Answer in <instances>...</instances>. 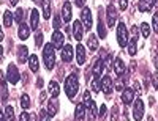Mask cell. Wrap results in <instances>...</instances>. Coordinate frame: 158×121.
Wrapping results in <instances>:
<instances>
[{"label":"cell","instance_id":"cell-1","mask_svg":"<svg viewBox=\"0 0 158 121\" xmlns=\"http://www.w3.org/2000/svg\"><path fill=\"white\" fill-rule=\"evenodd\" d=\"M77 90H79V79L77 74H70L65 80V93H67L68 98H74L77 95Z\"/></svg>","mask_w":158,"mask_h":121},{"label":"cell","instance_id":"cell-2","mask_svg":"<svg viewBox=\"0 0 158 121\" xmlns=\"http://www.w3.org/2000/svg\"><path fill=\"white\" fill-rule=\"evenodd\" d=\"M43 60H44V64L49 71L54 69V66H56V49L51 43L46 44L44 49H43Z\"/></svg>","mask_w":158,"mask_h":121},{"label":"cell","instance_id":"cell-3","mask_svg":"<svg viewBox=\"0 0 158 121\" xmlns=\"http://www.w3.org/2000/svg\"><path fill=\"white\" fill-rule=\"evenodd\" d=\"M128 30H127V25L123 22H120L117 25V43L120 47H127L128 44Z\"/></svg>","mask_w":158,"mask_h":121},{"label":"cell","instance_id":"cell-4","mask_svg":"<svg viewBox=\"0 0 158 121\" xmlns=\"http://www.w3.org/2000/svg\"><path fill=\"white\" fill-rule=\"evenodd\" d=\"M19 77H21V74H19V71H18V68H16V64H8V71H6V82L8 84H13V85H16L18 82H19Z\"/></svg>","mask_w":158,"mask_h":121},{"label":"cell","instance_id":"cell-5","mask_svg":"<svg viewBox=\"0 0 158 121\" xmlns=\"http://www.w3.org/2000/svg\"><path fill=\"white\" fill-rule=\"evenodd\" d=\"M81 19H82V25L85 30H90L92 27H94V19H92V11L90 8L84 6L82 11H81Z\"/></svg>","mask_w":158,"mask_h":121},{"label":"cell","instance_id":"cell-6","mask_svg":"<svg viewBox=\"0 0 158 121\" xmlns=\"http://www.w3.org/2000/svg\"><path fill=\"white\" fill-rule=\"evenodd\" d=\"M133 118L136 121H141L144 118V102L142 99H136L133 105Z\"/></svg>","mask_w":158,"mask_h":121},{"label":"cell","instance_id":"cell-7","mask_svg":"<svg viewBox=\"0 0 158 121\" xmlns=\"http://www.w3.org/2000/svg\"><path fill=\"white\" fill-rule=\"evenodd\" d=\"M106 16H108V25H109V27H114L115 22H117V18H118V13H117V10H115L114 5H109V6H108Z\"/></svg>","mask_w":158,"mask_h":121},{"label":"cell","instance_id":"cell-8","mask_svg":"<svg viewBox=\"0 0 158 121\" xmlns=\"http://www.w3.org/2000/svg\"><path fill=\"white\" fill-rule=\"evenodd\" d=\"M73 36L76 41H81L82 36H84V25L81 21H74L73 24Z\"/></svg>","mask_w":158,"mask_h":121},{"label":"cell","instance_id":"cell-9","mask_svg":"<svg viewBox=\"0 0 158 121\" xmlns=\"http://www.w3.org/2000/svg\"><path fill=\"white\" fill-rule=\"evenodd\" d=\"M104 69V60L103 58H98L94 64V71H92V74H94V79L95 80H101V72Z\"/></svg>","mask_w":158,"mask_h":121},{"label":"cell","instance_id":"cell-10","mask_svg":"<svg viewBox=\"0 0 158 121\" xmlns=\"http://www.w3.org/2000/svg\"><path fill=\"white\" fill-rule=\"evenodd\" d=\"M73 57H74V49H73V46H70V44H67L65 47H62V60L63 61H73Z\"/></svg>","mask_w":158,"mask_h":121},{"label":"cell","instance_id":"cell-11","mask_svg":"<svg viewBox=\"0 0 158 121\" xmlns=\"http://www.w3.org/2000/svg\"><path fill=\"white\" fill-rule=\"evenodd\" d=\"M63 33L56 30L54 33H52V46H54V49H62L63 47Z\"/></svg>","mask_w":158,"mask_h":121},{"label":"cell","instance_id":"cell-12","mask_svg":"<svg viewBox=\"0 0 158 121\" xmlns=\"http://www.w3.org/2000/svg\"><path fill=\"white\" fill-rule=\"evenodd\" d=\"M76 61H77L79 66H82L85 63V47L82 44L76 46Z\"/></svg>","mask_w":158,"mask_h":121},{"label":"cell","instance_id":"cell-13","mask_svg":"<svg viewBox=\"0 0 158 121\" xmlns=\"http://www.w3.org/2000/svg\"><path fill=\"white\" fill-rule=\"evenodd\" d=\"M71 16H73V13H71V3L68 2H65L63 6H62V18H63V22H70L71 21Z\"/></svg>","mask_w":158,"mask_h":121},{"label":"cell","instance_id":"cell-14","mask_svg":"<svg viewBox=\"0 0 158 121\" xmlns=\"http://www.w3.org/2000/svg\"><path fill=\"white\" fill-rule=\"evenodd\" d=\"M100 84H101V90L106 93V95H109V93L112 91V79L109 76H104L101 80H100Z\"/></svg>","mask_w":158,"mask_h":121},{"label":"cell","instance_id":"cell-15","mask_svg":"<svg viewBox=\"0 0 158 121\" xmlns=\"http://www.w3.org/2000/svg\"><path fill=\"white\" fill-rule=\"evenodd\" d=\"M87 107H89V110H87V119H89V121H95V118H97V115H98L95 101L92 99V101L87 104Z\"/></svg>","mask_w":158,"mask_h":121},{"label":"cell","instance_id":"cell-16","mask_svg":"<svg viewBox=\"0 0 158 121\" xmlns=\"http://www.w3.org/2000/svg\"><path fill=\"white\" fill-rule=\"evenodd\" d=\"M29 60V47L27 46H19L18 47V61L25 63Z\"/></svg>","mask_w":158,"mask_h":121},{"label":"cell","instance_id":"cell-17","mask_svg":"<svg viewBox=\"0 0 158 121\" xmlns=\"http://www.w3.org/2000/svg\"><path fill=\"white\" fill-rule=\"evenodd\" d=\"M122 101H123L125 105H130L131 102L135 101V91L131 90V88L123 90V91H122Z\"/></svg>","mask_w":158,"mask_h":121},{"label":"cell","instance_id":"cell-18","mask_svg":"<svg viewBox=\"0 0 158 121\" xmlns=\"http://www.w3.org/2000/svg\"><path fill=\"white\" fill-rule=\"evenodd\" d=\"M85 118V105L82 102H79L76 105V112H74V121H84Z\"/></svg>","mask_w":158,"mask_h":121},{"label":"cell","instance_id":"cell-19","mask_svg":"<svg viewBox=\"0 0 158 121\" xmlns=\"http://www.w3.org/2000/svg\"><path fill=\"white\" fill-rule=\"evenodd\" d=\"M57 112H59V101L56 98H52L48 102V113H49V116H56Z\"/></svg>","mask_w":158,"mask_h":121},{"label":"cell","instance_id":"cell-20","mask_svg":"<svg viewBox=\"0 0 158 121\" xmlns=\"http://www.w3.org/2000/svg\"><path fill=\"white\" fill-rule=\"evenodd\" d=\"M38 22H40V13L38 10H32L30 11V29L38 30Z\"/></svg>","mask_w":158,"mask_h":121},{"label":"cell","instance_id":"cell-21","mask_svg":"<svg viewBox=\"0 0 158 121\" xmlns=\"http://www.w3.org/2000/svg\"><path fill=\"white\" fill-rule=\"evenodd\" d=\"M125 69H127V66H125L123 60L122 58H115V61H114V71H115V74L122 76L125 72Z\"/></svg>","mask_w":158,"mask_h":121},{"label":"cell","instance_id":"cell-22","mask_svg":"<svg viewBox=\"0 0 158 121\" xmlns=\"http://www.w3.org/2000/svg\"><path fill=\"white\" fill-rule=\"evenodd\" d=\"M18 35H19V38L22 39V41H24V39H27V38L30 36V27H29V25H25L24 22H21Z\"/></svg>","mask_w":158,"mask_h":121},{"label":"cell","instance_id":"cell-23","mask_svg":"<svg viewBox=\"0 0 158 121\" xmlns=\"http://www.w3.org/2000/svg\"><path fill=\"white\" fill-rule=\"evenodd\" d=\"M48 91H49V95L52 98H57L60 95V87H59V84L56 82V80H52V82L48 85Z\"/></svg>","mask_w":158,"mask_h":121},{"label":"cell","instance_id":"cell-24","mask_svg":"<svg viewBox=\"0 0 158 121\" xmlns=\"http://www.w3.org/2000/svg\"><path fill=\"white\" fill-rule=\"evenodd\" d=\"M152 6H153L152 0H139V2H138V8H139V11H142V13L150 11Z\"/></svg>","mask_w":158,"mask_h":121},{"label":"cell","instance_id":"cell-25","mask_svg":"<svg viewBox=\"0 0 158 121\" xmlns=\"http://www.w3.org/2000/svg\"><path fill=\"white\" fill-rule=\"evenodd\" d=\"M87 47L92 52H95L98 49V38H97V35H89V38H87Z\"/></svg>","mask_w":158,"mask_h":121},{"label":"cell","instance_id":"cell-26","mask_svg":"<svg viewBox=\"0 0 158 121\" xmlns=\"http://www.w3.org/2000/svg\"><path fill=\"white\" fill-rule=\"evenodd\" d=\"M27 61H29V66H30V71H32V72H38V69H40L38 57H36V55H30Z\"/></svg>","mask_w":158,"mask_h":121},{"label":"cell","instance_id":"cell-27","mask_svg":"<svg viewBox=\"0 0 158 121\" xmlns=\"http://www.w3.org/2000/svg\"><path fill=\"white\" fill-rule=\"evenodd\" d=\"M127 47H128V53H130L131 57L136 55V52H138V47H136V36H133L131 39H128Z\"/></svg>","mask_w":158,"mask_h":121},{"label":"cell","instance_id":"cell-28","mask_svg":"<svg viewBox=\"0 0 158 121\" xmlns=\"http://www.w3.org/2000/svg\"><path fill=\"white\" fill-rule=\"evenodd\" d=\"M41 5H43V18L49 19L51 18V0H41Z\"/></svg>","mask_w":158,"mask_h":121},{"label":"cell","instance_id":"cell-29","mask_svg":"<svg viewBox=\"0 0 158 121\" xmlns=\"http://www.w3.org/2000/svg\"><path fill=\"white\" fill-rule=\"evenodd\" d=\"M98 36H100L101 39L106 38V25H104V22H103L101 14H100V18H98Z\"/></svg>","mask_w":158,"mask_h":121},{"label":"cell","instance_id":"cell-30","mask_svg":"<svg viewBox=\"0 0 158 121\" xmlns=\"http://www.w3.org/2000/svg\"><path fill=\"white\" fill-rule=\"evenodd\" d=\"M3 113H5V121H15V109H13V105H6Z\"/></svg>","mask_w":158,"mask_h":121},{"label":"cell","instance_id":"cell-31","mask_svg":"<svg viewBox=\"0 0 158 121\" xmlns=\"http://www.w3.org/2000/svg\"><path fill=\"white\" fill-rule=\"evenodd\" d=\"M13 21H15V19H13V13L11 11H5L3 13V25L5 27H11Z\"/></svg>","mask_w":158,"mask_h":121},{"label":"cell","instance_id":"cell-32","mask_svg":"<svg viewBox=\"0 0 158 121\" xmlns=\"http://www.w3.org/2000/svg\"><path fill=\"white\" fill-rule=\"evenodd\" d=\"M30 105H32L30 98L27 95H22V98H21V107H22L24 110H27V109H30Z\"/></svg>","mask_w":158,"mask_h":121},{"label":"cell","instance_id":"cell-33","mask_svg":"<svg viewBox=\"0 0 158 121\" xmlns=\"http://www.w3.org/2000/svg\"><path fill=\"white\" fill-rule=\"evenodd\" d=\"M141 32H142V36L144 38H149L150 36V25L147 22H142L141 24Z\"/></svg>","mask_w":158,"mask_h":121},{"label":"cell","instance_id":"cell-34","mask_svg":"<svg viewBox=\"0 0 158 121\" xmlns=\"http://www.w3.org/2000/svg\"><path fill=\"white\" fill-rule=\"evenodd\" d=\"M22 16H24V10H22V8H18V10L15 11V16H13V19H15V22L21 24V22H22Z\"/></svg>","mask_w":158,"mask_h":121},{"label":"cell","instance_id":"cell-35","mask_svg":"<svg viewBox=\"0 0 158 121\" xmlns=\"http://www.w3.org/2000/svg\"><path fill=\"white\" fill-rule=\"evenodd\" d=\"M114 87H115V90H117V91H123V90H125V80H123V77L118 79L117 82H115V85H114Z\"/></svg>","mask_w":158,"mask_h":121},{"label":"cell","instance_id":"cell-36","mask_svg":"<svg viewBox=\"0 0 158 121\" xmlns=\"http://www.w3.org/2000/svg\"><path fill=\"white\" fill-rule=\"evenodd\" d=\"M35 44H36L38 47H41V44H43V33L38 32V30H36V33H35Z\"/></svg>","mask_w":158,"mask_h":121},{"label":"cell","instance_id":"cell-37","mask_svg":"<svg viewBox=\"0 0 158 121\" xmlns=\"http://www.w3.org/2000/svg\"><path fill=\"white\" fill-rule=\"evenodd\" d=\"M52 27H54L56 30H59L60 27H62V21H60V16H59V14L54 16V21H52Z\"/></svg>","mask_w":158,"mask_h":121},{"label":"cell","instance_id":"cell-38","mask_svg":"<svg viewBox=\"0 0 158 121\" xmlns=\"http://www.w3.org/2000/svg\"><path fill=\"white\" fill-rule=\"evenodd\" d=\"M117 119H118V107L114 105L111 110V121H117Z\"/></svg>","mask_w":158,"mask_h":121},{"label":"cell","instance_id":"cell-39","mask_svg":"<svg viewBox=\"0 0 158 121\" xmlns=\"http://www.w3.org/2000/svg\"><path fill=\"white\" fill-rule=\"evenodd\" d=\"M40 121H51V116H49L48 110H41V112H40Z\"/></svg>","mask_w":158,"mask_h":121},{"label":"cell","instance_id":"cell-40","mask_svg":"<svg viewBox=\"0 0 158 121\" xmlns=\"http://www.w3.org/2000/svg\"><path fill=\"white\" fill-rule=\"evenodd\" d=\"M152 27H153V32H155V33H158V13H155V14H153Z\"/></svg>","mask_w":158,"mask_h":121},{"label":"cell","instance_id":"cell-41","mask_svg":"<svg viewBox=\"0 0 158 121\" xmlns=\"http://www.w3.org/2000/svg\"><path fill=\"white\" fill-rule=\"evenodd\" d=\"M98 84H100V80H92V90H94V93H98L100 91V87H98Z\"/></svg>","mask_w":158,"mask_h":121},{"label":"cell","instance_id":"cell-42","mask_svg":"<svg viewBox=\"0 0 158 121\" xmlns=\"http://www.w3.org/2000/svg\"><path fill=\"white\" fill-rule=\"evenodd\" d=\"M19 121H30V115H29V112H22Z\"/></svg>","mask_w":158,"mask_h":121},{"label":"cell","instance_id":"cell-43","mask_svg":"<svg viewBox=\"0 0 158 121\" xmlns=\"http://www.w3.org/2000/svg\"><path fill=\"white\" fill-rule=\"evenodd\" d=\"M152 82H153V88L158 90V74H152Z\"/></svg>","mask_w":158,"mask_h":121},{"label":"cell","instance_id":"cell-44","mask_svg":"<svg viewBox=\"0 0 158 121\" xmlns=\"http://www.w3.org/2000/svg\"><path fill=\"white\" fill-rule=\"evenodd\" d=\"M120 2V10L122 11H125L127 10V6H128V0H118Z\"/></svg>","mask_w":158,"mask_h":121},{"label":"cell","instance_id":"cell-45","mask_svg":"<svg viewBox=\"0 0 158 121\" xmlns=\"http://www.w3.org/2000/svg\"><path fill=\"white\" fill-rule=\"evenodd\" d=\"M98 115H100L101 118H104V116H106V105H101V109H100Z\"/></svg>","mask_w":158,"mask_h":121},{"label":"cell","instance_id":"cell-46","mask_svg":"<svg viewBox=\"0 0 158 121\" xmlns=\"http://www.w3.org/2000/svg\"><path fill=\"white\" fill-rule=\"evenodd\" d=\"M74 3H76V6H77V8H84L85 0H74Z\"/></svg>","mask_w":158,"mask_h":121},{"label":"cell","instance_id":"cell-47","mask_svg":"<svg viewBox=\"0 0 158 121\" xmlns=\"http://www.w3.org/2000/svg\"><path fill=\"white\" fill-rule=\"evenodd\" d=\"M153 66L158 69V53H155V55H153Z\"/></svg>","mask_w":158,"mask_h":121},{"label":"cell","instance_id":"cell-48","mask_svg":"<svg viewBox=\"0 0 158 121\" xmlns=\"http://www.w3.org/2000/svg\"><path fill=\"white\" fill-rule=\"evenodd\" d=\"M44 99H46V93H41V96H40V101L44 102Z\"/></svg>","mask_w":158,"mask_h":121},{"label":"cell","instance_id":"cell-49","mask_svg":"<svg viewBox=\"0 0 158 121\" xmlns=\"http://www.w3.org/2000/svg\"><path fill=\"white\" fill-rule=\"evenodd\" d=\"M36 85H38V88H41V85H43V80H41V79H38V82H36Z\"/></svg>","mask_w":158,"mask_h":121},{"label":"cell","instance_id":"cell-50","mask_svg":"<svg viewBox=\"0 0 158 121\" xmlns=\"http://www.w3.org/2000/svg\"><path fill=\"white\" fill-rule=\"evenodd\" d=\"M0 121H5V113L0 112Z\"/></svg>","mask_w":158,"mask_h":121},{"label":"cell","instance_id":"cell-51","mask_svg":"<svg viewBox=\"0 0 158 121\" xmlns=\"http://www.w3.org/2000/svg\"><path fill=\"white\" fill-rule=\"evenodd\" d=\"M18 2H19V0H10L11 5H18Z\"/></svg>","mask_w":158,"mask_h":121},{"label":"cell","instance_id":"cell-52","mask_svg":"<svg viewBox=\"0 0 158 121\" xmlns=\"http://www.w3.org/2000/svg\"><path fill=\"white\" fill-rule=\"evenodd\" d=\"M3 39V32H2V29H0V41Z\"/></svg>","mask_w":158,"mask_h":121},{"label":"cell","instance_id":"cell-53","mask_svg":"<svg viewBox=\"0 0 158 121\" xmlns=\"http://www.w3.org/2000/svg\"><path fill=\"white\" fill-rule=\"evenodd\" d=\"M2 53H3V47L0 46V58H2Z\"/></svg>","mask_w":158,"mask_h":121},{"label":"cell","instance_id":"cell-54","mask_svg":"<svg viewBox=\"0 0 158 121\" xmlns=\"http://www.w3.org/2000/svg\"><path fill=\"white\" fill-rule=\"evenodd\" d=\"M152 2H153V5H155V6H158V0H152Z\"/></svg>","mask_w":158,"mask_h":121},{"label":"cell","instance_id":"cell-55","mask_svg":"<svg viewBox=\"0 0 158 121\" xmlns=\"http://www.w3.org/2000/svg\"><path fill=\"white\" fill-rule=\"evenodd\" d=\"M147 121H153V118H152V116H149V118H147Z\"/></svg>","mask_w":158,"mask_h":121},{"label":"cell","instance_id":"cell-56","mask_svg":"<svg viewBox=\"0 0 158 121\" xmlns=\"http://www.w3.org/2000/svg\"><path fill=\"white\" fill-rule=\"evenodd\" d=\"M33 2H38V0H33Z\"/></svg>","mask_w":158,"mask_h":121}]
</instances>
